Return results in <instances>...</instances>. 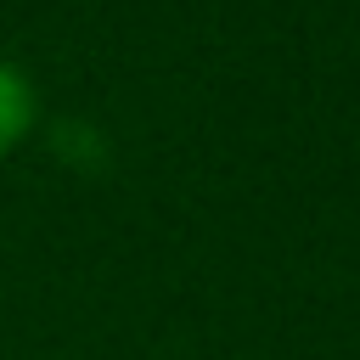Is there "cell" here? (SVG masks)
Instances as JSON below:
<instances>
[{
  "label": "cell",
  "instance_id": "1",
  "mask_svg": "<svg viewBox=\"0 0 360 360\" xmlns=\"http://www.w3.org/2000/svg\"><path fill=\"white\" fill-rule=\"evenodd\" d=\"M34 124H39V96H34V79L11 62V56H0V163L34 135Z\"/></svg>",
  "mask_w": 360,
  "mask_h": 360
}]
</instances>
